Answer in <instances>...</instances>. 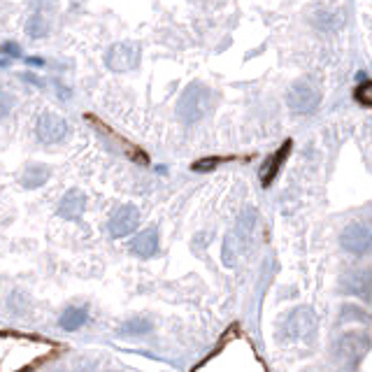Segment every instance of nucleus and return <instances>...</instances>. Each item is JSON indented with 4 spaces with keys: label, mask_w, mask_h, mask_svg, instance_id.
<instances>
[{
    "label": "nucleus",
    "mask_w": 372,
    "mask_h": 372,
    "mask_svg": "<svg viewBox=\"0 0 372 372\" xmlns=\"http://www.w3.org/2000/svg\"><path fill=\"white\" fill-rule=\"evenodd\" d=\"M314 24L319 26V29H324V31H335V29H338V26L342 24V14L321 10V12H316Z\"/></svg>",
    "instance_id": "2eb2a0df"
},
{
    "label": "nucleus",
    "mask_w": 372,
    "mask_h": 372,
    "mask_svg": "<svg viewBox=\"0 0 372 372\" xmlns=\"http://www.w3.org/2000/svg\"><path fill=\"white\" fill-rule=\"evenodd\" d=\"M286 335L294 340H303L307 335H312V331L316 329V316L309 307H298L289 314L286 319Z\"/></svg>",
    "instance_id": "0eeeda50"
},
{
    "label": "nucleus",
    "mask_w": 372,
    "mask_h": 372,
    "mask_svg": "<svg viewBox=\"0 0 372 372\" xmlns=\"http://www.w3.org/2000/svg\"><path fill=\"white\" fill-rule=\"evenodd\" d=\"M86 210V196L79 189H70L58 202V217L68 221H77Z\"/></svg>",
    "instance_id": "1a4fd4ad"
},
{
    "label": "nucleus",
    "mask_w": 372,
    "mask_h": 372,
    "mask_svg": "<svg viewBox=\"0 0 372 372\" xmlns=\"http://www.w3.org/2000/svg\"><path fill=\"white\" fill-rule=\"evenodd\" d=\"M138 224H140V212H138V207L121 205L112 215L108 228H110V235L112 237H126V235H130L133 230L138 228Z\"/></svg>",
    "instance_id": "6e6552de"
},
{
    "label": "nucleus",
    "mask_w": 372,
    "mask_h": 372,
    "mask_svg": "<svg viewBox=\"0 0 372 372\" xmlns=\"http://www.w3.org/2000/svg\"><path fill=\"white\" fill-rule=\"evenodd\" d=\"M143 61V51L135 42H117L105 51V66L112 73H130Z\"/></svg>",
    "instance_id": "7ed1b4c3"
},
{
    "label": "nucleus",
    "mask_w": 372,
    "mask_h": 372,
    "mask_svg": "<svg viewBox=\"0 0 372 372\" xmlns=\"http://www.w3.org/2000/svg\"><path fill=\"white\" fill-rule=\"evenodd\" d=\"M340 244L344 252L349 254H368L372 249V228L366 224H349L342 230L340 235Z\"/></svg>",
    "instance_id": "39448f33"
},
{
    "label": "nucleus",
    "mask_w": 372,
    "mask_h": 372,
    "mask_svg": "<svg viewBox=\"0 0 372 372\" xmlns=\"http://www.w3.org/2000/svg\"><path fill=\"white\" fill-rule=\"evenodd\" d=\"M356 100L366 108H372V82H363L356 88Z\"/></svg>",
    "instance_id": "dca6fc26"
},
{
    "label": "nucleus",
    "mask_w": 372,
    "mask_h": 372,
    "mask_svg": "<svg viewBox=\"0 0 372 372\" xmlns=\"http://www.w3.org/2000/svg\"><path fill=\"white\" fill-rule=\"evenodd\" d=\"M130 252L140 256V259H152L158 252V230L147 228L143 233H138L130 242Z\"/></svg>",
    "instance_id": "9d476101"
},
{
    "label": "nucleus",
    "mask_w": 372,
    "mask_h": 372,
    "mask_svg": "<svg viewBox=\"0 0 372 372\" xmlns=\"http://www.w3.org/2000/svg\"><path fill=\"white\" fill-rule=\"evenodd\" d=\"M286 103L291 112L296 114H312L316 112V108L321 105V93L319 88L309 82H296L294 86L289 88V95H286Z\"/></svg>",
    "instance_id": "20e7f679"
},
{
    "label": "nucleus",
    "mask_w": 372,
    "mask_h": 372,
    "mask_svg": "<svg viewBox=\"0 0 372 372\" xmlns=\"http://www.w3.org/2000/svg\"><path fill=\"white\" fill-rule=\"evenodd\" d=\"M26 61H29L31 66H44V61H42V58H38V56H29Z\"/></svg>",
    "instance_id": "6ab92c4d"
},
{
    "label": "nucleus",
    "mask_w": 372,
    "mask_h": 372,
    "mask_svg": "<svg viewBox=\"0 0 372 372\" xmlns=\"http://www.w3.org/2000/svg\"><path fill=\"white\" fill-rule=\"evenodd\" d=\"M154 329V324L149 319H128L126 324L121 326V335H147Z\"/></svg>",
    "instance_id": "4468645a"
},
{
    "label": "nucleus",
    "mask_w": 372,
    "mask_h": 372,
    "mask_svg": "<svg viewBox=\"0 0 372 372\" xmlns=\"http://www.w3.org/2000/svg\"><path fill=\"white\" fill-rule=\"evenodd\" d=\"M212 100H215V95H212L210 86L193 82L186 86L180 103H177V117L184 123H196L212 110Z\"/></svg>",
    "instance_id": "f03ea898"
},
{
    "label": "nucleus",
    "mask_w": 372,
    "mask_h": 372,
    "mask_svg": "<svg viewBox=\"0 0 372 372\" xmlns=\"http://www.w3.org/2000/svg\"><path fill=\"white\" fill-rule=\"evenodd\" d=\"M289 152H291V143H286L281 149H277V152H274V154L268 158V161H265L263 170H261V182H263V186H268V184L274 180V177H277L279 167H281V163L286 161Z\"/></svg>",
    "instance_id": "9b49d317"
},
{
    "label": "nucleus",
    "mask_w": 372,
    "mask_h": 372,
    "mask_svg": "<svg viewBox=\"0 0 372 372\" xmlns=\"http://www.w3.org/2000/svg\"><path fill=\"white\" fill-rule=\"evenodd\" d=\"M54 351V344L42 338L0 333V372H33Z\"/></svg>",
    "instance_id": "f257e3e1"
},
{
    "label": "nucleus",
    "mask_w": 372,
    "mask_h": 372,
    "mask_svg": "<svg viewBox=\"0 0 372 372\" xmlns=\"http://www.w3.org/2000/svg\"><path fill=\"white\" fill-rule=\"evenodd\" d=\"M10 63H12V56L7 54V49L3 47V49H0V68H7Z\"/></svg>",
    "instance_id": "a211bd4d"
},
{
    "label": "nucleus",
    "mask_w": 372,
    "mask_h": 372,
    "mask_svg": "<svg viewBox=\"0 0 372 372\" xmlns=\"http://www.w3.org/2000/svg\"><path fill=\"white\" fill-rule=\"evenodd\" d=\"M86 319H88V312L84 307H68L66 312L61 314L58 326L63 331H68V333H75V331H79L86 324Z\"/></svg>",
    "instance_id": "ddd939ff"
},
{
    "label": "nucleus",
    "mask_w": 372,
    "mask_h": 372,
    "mask_svg": "<svg viewBox=\"0 0 372 372\" xmlns=\"http://www.w3.org/2000/svg\"><path fill=\"white\" fill-rule=\"evenodd\" d=\"M47 180H49V167L44 163H31L21 172V186H26V189H38Z\"/></svg>",
    "instance_id": "f8f14e48"
},
{
    "label": "nucleus",
    "mask_w": 372,
    "mask_h": 372,
    "mask_svg": "<svg viewBox=\"0 0 372 372\" xmlns=\"http://www.w3.org/2000/svg\"><path fill=\"white\" fill-rule=\"evenodd\" d=\"M35 133H38L40 143L58 145V143H63L68 135V121L54 112H47L38 119V123H35Z\"/></svg>",
    "instance_id": "423d86ee"
},
{
    "label": "nucleus",
    "mask_w": 372,
    "mask_h": 372,
    "mask_svg": "<svg viewBox=\"0 0 372 372\" xmlns=\"http://www.w3.org/2000/svg\"><path fill=\"white\" fill-rule=\"evenodd\" d=\"M12 108H14L12 93H7V91H3V88H0V119H5L7 114L12 112Z\"/></svg>",
    "instance_id": "f3484780"
}]
</instances>
